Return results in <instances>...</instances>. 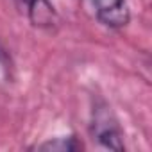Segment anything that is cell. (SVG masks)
<instances>
[{
    "instance_id": "obj_1",
    "label": "cell",
    "mask_w": 152,
    "mask_h": 152,
    "mask_svg": "<svg viewBox=\"0 0 152 152\" xmlns=\"http://www.w3.org/2000/svg\"><path fill=\"white\" fill-rule=\"evenodd\" d=\"M90 132H91L93 140L99 145H102L104 148H109V150H124L125 148L122 129H120L115 115L111 113L109 106L104 102H97L93 106Z\"/></svg>"
},
{
    "instance_id": "obj_3",
    "label": "cell",
    "mask_w": 152,
    "mask_h": 152,
    "mask_svg": "<svg viewBox=\"0 0 152 152\" xmlns=\"http://www.w3.org/2000/svg\"><path fill=\"white\" fill-rule=\"evenodd\" d=\"M18 6L25 7L29 18L38 27H50L56 22V13L47 0H16Z\"/></svg>"
},
{
    "instance_id": "obj_5",
    "label": "cell",
    "mask_w": 152,
    "mask_h": 152,
    "mask_svg": "<svg viewBox=\"0 0 152 152\" xmlns=\"http://www.w3.org/2000/svg\"><path fill=\"white\" fill-rule=\"evenodd\" d=\"M6 70H7V61H6L4 52L0 50V77H4V75H6Z\"/></svg>"
},
{
    "instance_id": "obj_2",
    "label": "cell",
    "mask_w": 152,
    "mask_h": 152,
    "mask_svg": "<svg viewBox=\"0 0 152 152\" xmlns=\"http://www.w3.org/2000/svg\"><path fill=\"white\" fill-rule=\"evenodd\" d=\"M97 18L111 29H122L129 23L131 13L127 0H93Z\"/></svg>"
},
{
    "instance_id": "obj_4",
    "label": "cell",
    "mask_w": 152,
    "mask_h": 152,
    "mask_svg": "<svg viewBox=\"0 0 152 152\" xmlns=\"http://www.w3.org/2000/svg\"><path fill=\"white\" fill-rule=\"evenodd\" d=\"M39 150H52V152H73V150H79L83 148V143L77 141L73 136H68V138H54V140H48L41 145H38Z\"/></svg>"
}]
</instances>
